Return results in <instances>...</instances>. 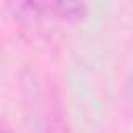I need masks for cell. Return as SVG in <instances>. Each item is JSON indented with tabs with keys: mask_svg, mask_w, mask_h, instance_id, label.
<instances>
[{
	"mask_svg": "<svg viewBox=\"0 0 133 133\" xmlns=\"http://www.w3.org/2000/svg\"><path fill=\"white\" fill-rule=\"evenodd\" d=\"M29 112V131L31 133H69V123L64 108L56 89L50 85H35L31 94Z\"/></svg>",
	"mask_w": 133,
	"mask_h": 133,
	"instance_id": "6da1fadb",
	"label": "cell"
},
{
	"mask_svg": "<svg viewBox=\"0 0 133 133\" xmlns=\"http://www.w3.org/2000/svg\"><path fill=\"white\" fill-rule=\"evenodd\" d=\"M23 2L35 8L42 17L62 23H79L87 15L85 0H23Z\"/></svg>",
	"mask_w": 133,
	"mask_h": 133,
	"instance_id": "7a4b0ae2",
	"label": "cell"
},
{
	"mask_svg": "<svg viewBox=\"0 0 133 133\" xmlns=\"http://www.w3.org/2000/svg\"><path fill=\"white\" fill-rule=\"evenodd\" d=\"M2 133H12V131H10V127H8L6 123H2Z\"/></svg>",
	"mask_w": 133,
	"mask_h": 133,
	"instance_id": "3957f363",
	"label": "cell"
}]
</instances>
